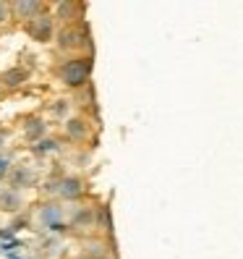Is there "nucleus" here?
<instances>
[{"mask_svg": "<svg viewBox=\"0 0 243 259\" xmlns=\"http://www.w3.org/2000/svg\"><path fill=\"white\" fill-rule=\"evenodd\" d=\"M58 73H60V79H63L66 87H71V89L84 87L89 81V76H92V58L89 55H76V58L66 60Z\"/></svg>", "mask_w": 243, "mask_h": 259, "instance_id": "obj_1", "label": "nucleus"}, {"mask_svg": "<svg viewBox=\"0 0 243 259\" xmlns=\"http://www.w3.org/2000/svg\"><path fill=\"white\" fill-rule=\"evenodd\" d=\"M39 223L47 228V231H66V223H63V207L55 204V202H47V204H42L39 207Z\"/></svg>", "mask_w": 243, "mask_h": 259, "instance_id": "obj_2", "label": "nucleus"}, {"mask_svg": "<svg viewBox=\"0 0 243 259\" xmlns=\"http://www.w3.org/2000/svg\"><path fill=\"white\" fill-rule=\"evenodd\" d=\"M29 34H32V39H37V42H50V37H53V19L50 16H34L32 21H29Z\"/></svg>", "mask_w": 243, "mask_h": 259, "instance_id": "obj_3", "label": "nucleus"}, {"mask_svg": "<svg viewBox=\"0 0 243 259\" xmlns=\"http://www.w3.org/2000/svg\"><path fill=\"white\" fill-rule=\"evenodd\" d=\"M58 194L63 196V199H68V202L79 199V196L84 194V181H81L79 176H66V178H60Z\"/></svg>", "mask_w": 243, "mask_h": 259, "instance_id": "obj_4", "label": "nucleus"}, {"mask_svg": "<svg viewBox=\"0 0 243 259\" xmlns=\"http://www.w3.org/2000/svg\"><path fill=\"white\" fill-rule=\"evenodd\" d=\"M58 45H60V50L81 48V45H84V32H81L79 26H66V29H60V34H58Z\"/></svg>", "mask_w": 243, "mask_h": 259, "instance_id": "obj_5", "label": "nucleus"}, {"mask_svg": "<svg viewBox=\"0 0 243 259\" xmlns=\"http://www.w3.org/2000/svg\"><path fill=\"white\" fill-rule=\"evenodd\" d=\"M44 131H47V123H44L42 118H29L26 126H24V136H26V142H32V144L44 139Z\"/></svg>", "mask_w": 243, "mask_h": 259, "instance_id": "obj_6", "label": "nucleus"}, {"mask_svg": "<svg viewBox=\"0 0 243 259\" xmlns=\"http://www.w3.org/2000/svg\"><path fill=\"white\" fill-rule=\"evenodd\" d=\"M0 209H3V212L21 209V194L16 189H3V191H0Z\"/></svg>", "mask_w": 243, "mask_h": 259, "instance_id": "obj_7", "label": "nucleus"}, {"mask_svg": "<svg viewBox=\"0 0 243 259\" xmlns=\"http://www.w3.org/2000/svg\"><path fill=\"white\" fill-rule=\"evenodd\" d=\"M66 134H68V139H73V142H84L86 134H89L86 120L84 118H71L66 123Z\"/></svg>", "mask_w": 243, "mask_h": 259, "instance_id": "obj_8", "label": "nucleus"}, {"mask_svg": "<svg viewBox=\"0 0 243 259\" xmlns=\"http://www.w3.org/2000/svg\"><path fill=\"white\" fill-rule=\"evenodd\" d=\"M11 11H16L19 13V16L21 19H29V21H32L34 16H39V13H42V3H29V0H21V3H13V6H8Z\"/></svg>", "mask_w": 243, "mask_h": 259, "instance_id": "obj_9", "label": "nucleus"}, {"mask_svg": "<svg viewBox=\"0 0 243 259\" xmlns=\"http://www.w3.org/2000/svg\"><path fill=\"white\" fill-rule=\"evenodd\" d=\"M0 81H3V87H21V84L26 81V71H21V68H8V71H3Z\"/></svg>", "mask_w": 243, "mask_h": 259, "instance_id": "obj_10", "label": "nucleus"}, {"mask_svg": "<svg viewBox=\"0 0 243 259\" xmlns=\"http://www.w3.org/2000/svg\"><path fill=\"white\" fill-rule=\"evenodd\" d=\"M34 184V170L32 167H19L13 173V186H32Z\"/></svg>", "mask_w": 243, "mask_h": 259, "instance_id": "obj_11", "label": "nucleus"}, {"mask_svg": "<svg viewBox=\"0 0 243 259\" xmlns=\"http://www.w3.org/2000/svg\"><path fill=\"white\" fill-rule=\"evenodd\" d=\"M60 147H58V142L55 139H39L37 144H34V152L37 155H50V152H58Z\"/></svg>", "mask_w": 243, "mask_h": 259, "instance_id": "obj_12", "label": "nucleus"}, {"mask_svg": "<svg viewBox=\"0 0 243 259\" xmlns=\"http://www.w3.org/2000/svg\"><path fill=\"white\" fill-rule=\"evenodd\" d=\"M81 223H92V212H89V209H79V212H76V225H81Z\"/></svg>", "mask_w": 243, "mask_h": 259, "instance_id": "obj_13", "label": "nucleus"}, {"mask_svg": "<svg viewBox=\"0 0 243 259\" xmlns=\"http://www.w3.org/2000/svg\"><path fill=\"white\" fill-rule=\"evenodd\" d=\"M68 113V100H58L55 102V115H66Z\"/></svg>", "mask_w": 243, "mask_h": 259, "instance_id": "obj_14", "label": "nucleus"}, {"mask_svg": "<svg viewBox=\"0 0 243 259\" xmlns=\"http://www.w3.org/2000/svg\"><path fill=\"white\" fill-rule=\"evenodd\" d=\"M8 170H11V162H8L6 157H0V181L8 176Z\"/></svg>", "mask_w": 243, "mask_h": 259, "instance_id": "obj_15", "label": "nucleus"}, {"mask_svg": "<svg viewBox=\"0 0 243 259\" xmlns=\"http://www.w3.org/2000/svg\"><path fill=\"white\" fill-rule=\"evenodd\" d=\"M8 11H11L8 3H0V24H6V21H8Z\"/></svg>", "mask_w": 243, "mask_h": 259, "instance_id": "obj_16", "label": "nucleus"}]
</instances>
